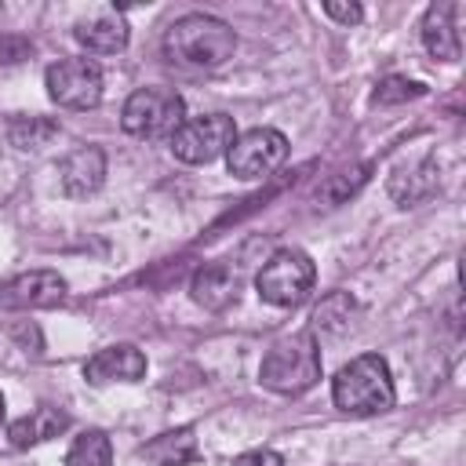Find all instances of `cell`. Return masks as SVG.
Returning <instances> with one entry per match:
<instances>
[{
  "mask_svg": "<svg viewBox=\"0 0 466 466\" xmlns=\"http://www.w3.org/2000/svg\"><path fill=\"white\" fill-rule=\"evenodd\" d=\"M164 58L182 69H218L237 51V33L215 15H182L164 33Z\"/></svg>",
  "mask_w": 466,
  "mask_h": 466,
  "instance_id": "obj_1",
  "label": "cell"
},
{
  "mask_svg": "<svg viewBox=\"0 0 466 466\" xmlns=\"http://www.w3.org/2000/svg\"><path fill=\"white\" fill-rule=\"evenodd\" d=\"M393 397H397L393 375H390L386 357H379V353L353 357L331 379V400L346 415H379V411L393 408Z\"/></svg>",
  "mask_w": 466,
  "mask_h": 466,
  "instance_id": "obj_2",
  "label": "cell"
},
{
  "mask_svg": "<svg viewBox=\"0 0 466 466\" xmlns=\"http://www.w3.org/2000/svg\"><path fill=\"white\" fill-rule=\"evenodd\" d=\"M258 379H262L266 390L284 393V397H295V393H306L309 386H317V379H320L317 335L313 331H295V335L277 339L262 357Z\"/></svg>",
  "mask_w": 466,
  "mask_h": 466,
  "instance_id": "obj_3",
  "label": "cell"
},
{
  "mask_svg": "<svg viewBox=\"0 0 466 466\" xmlns=\"http://www.w3.org/2000/svg\"><path fill=\"white\" fill-rule=\"evenodd\" d=\"M313 280H317L313 258L302 248H280L262 262V269L255 277V288H258L262 302L291 309V306L306 302V295L313 291Z\"/></svg>",
  "mask_w": 466,
  "mask_h": 466,
  "instance_id": "obj_4",
  "label": "cell"
},
{
  "mask_svg": "<svg viewBox=\"0 0 466 466\" xmlns=\"http://www.w3.org/2000/svg\"><path fill=\"white\" fill-rule=\"evenodd\" d=\"M186 120V102L171 87H138L120 109V127L135 138H171Z\"/></svg>",
  "mask_w": 466,
  "mask_h": 466,
  "instance_id": "obj_5",
  "label": "cell"
},
{
  "mask_svg": "<svg viewBox=\"0 0 466 466\" xmlns=\"http://www.w3.org/2000/svg\"><path fill=\"white\" fill-rule=\"evenodd\" d=\"M237 142V124L229 113H208V116H189L182 127L171 135V153L182 164H211L215 157L229 153Z\"/></svg>",
  "mask_w": 466,
  "mask_h": 466,
  "instance_id": "obj_6",
  "label": "cell"
},
{
  "mask_svg": "<svg viewBox=\"0 0 466 466\" xmlns=\"http://www.w3.org/2000/svg\"><path fill=\"white\" fill-rule=\"evenodd\" d=\"M51 102L62 109H95L102 102V69L91 58H58L44 73Z\"/></svg>",
  "mask_w": 466,
  "mask_h": 466,
  "instance_id": "obj_7",
  "label": "cell"
},
{
  "mask_svg": "<svg viewBox=\"0 0 466 466\" xmlns=\"http://www.w3.org/2000/svg\"><path fill=\"white\" fill-rule=\"evenodd\" d=\"M288 160V138L277 127H251L237 135L226 153V167L237 178H266Z\"/></svg>",
  "mask_w": 466,
  "mask_h": 466,
  "instance_id": "obj_8",
  "label": "cell"
},
{
  "mask_svg": "<svg viewBox=\"0 0 466 466\" xmlns=\"http://www.w3.org/2000/svg\"><path fill=\"white\" fill-rule=\"evenodd\" d=\"M73 36L91 55H116L127 47V22L116 7H95L91 15L76 18Z\"/></svg>",
  "mask_w": 466,
  "mask_h": 466,
  "instance_id": "obj_9",
  "label": "cell"
},
{
  "mask_svg": "<svg viewBox=\"0 0 466 466\" xmlns=\"http://www.w3.org/2000/svg\"><path fill=\"white\" fill-rule=\"evenodd\" d=\"M142 375H146V353L138 346H131V342L106 346L95 357H87V364H84V379L95 382V386H106V382H138Z\"/></svg>",
  "mask_w": 466,
  "mask_h": 466,
  "instance_id": "obj_10",
  "label": "cell"
},
{
  "mask_svg": "<svg viewBox=\"0 0 466 466\" xmlns=\"http://www.w3.org/2000/svg\"><path fill=\"white\" fill-rule=\"evenodd\" d=\"M58 178L66 197H87L102 186L106 178V153L98 146H76L73 153L62 157L58 164Z\"/></svg>",
  "mask_w": 466,
  "mask_h": 466,
  "instance_id": "obj_11",
  "label": "cell"
},
{
  "mask_svg": "<svg viewBox=\"0 0 466 466\" xmlns=\"http://www.w3.org/2000/svg\"><path fill=\"white\" fill-rule=\"evenodd\" d=\"M189 291H193V302H200L204 309L218 313V309H226V306H233L240 299V277H237V269L229 262H211V266L193 273Z\"/></svg>",
  "mask_w": 466,
  "mask_h": 466,
  "instance_id": "obj_12",
  "label": "cell"
},
{
  "mask_svg": "<svg viewBox=\"0 0 466 466\" xmlns=\"http://www.w3.org/2000/svg\"><path fill=\"white\" fill-rule=\"evenodd\" d=\"M4 299H7V306H22V309L55 306V302L66 299V280L55 269H33V273L15 277L4 288Z\"/></svg>",
  "mask_w": 466,
  "mask_h": 466,
  "instance_id": "obj_13",
  "label": "cell"
},
{
  "mask_svg": "<svg viewBox=\"0 0 466 466\" xmlns=\"http://www.w3.org/2000/svg\"><path fill=\"white\" fill-rule=\"evenodd\" d=\"M455 4L444 0V4H430L426 15H422V47L441 58V62H455L462 55V44H459V29H455Z\"/></svg>",
  "mask_w": 466,
  "mask_h": 466,
  "instance_id": "obj_14",
  "label": "cell"
},
{
  "mask_svg": "<svg viewBox=\"0 0 466 466\" xmlns=\"http://www.w3.org/2000/svg\"><path fill=\"white\" fill-rule=\"evenodd\" d=\"M66 426H69V415L44 404V408H36V411L15 419V422L7 426V441H11L15 448H33V444H40V441L58 437Z\"/></svg>",
  "mask_w": 466,
  "mask_h": 466,
  "instance_id": "obj_15",
  "label": "cell"
},
{
  "mask_svg": "<svg viewBox=\"0 0 466 466\" xmlns=\"http://www.w3.org/2000/svg\"><path fill=\"white\" fill-rule=\"evenodd\" d=\"M138 455L146 462H153V466H189V462H197L200 448H197L193 430L182 426V430H167V433L153 437L149 444L138 448Z\"/></svg>",
  "mask_w": 466,
  "mask_h": 466,
  "instance_id": "obj_16",
  "label": "cell"
},
{
  "mask_svg": "<svg viewBox=\"0 0 466 466\" xmlns=\"http://www.w3.org/2000/svg\"><path fill=\"white\" fill-rule=\"evenodd\" d=\"M66 466H113V444L102 430H84L69 451H66Z\"/></svg>",
  "mask_w": 466,
  "mask_h": 466,
  "instance_id": "obj_17",
  "label": "cell"
},
{
  "mask_svg": "<svg viewBox=\"0 0 466 466\" xmlns=\"http://www.w3.org/2000/svg\"><path fill=\"white\" fill-rule=\"evenodd\" d=\"M419 95H426V87H422L419 80H408V76H386V80L375 87L371 102H375V106H393V102H408V98H419Z\"/></svg>",
  "mask_w": 466,
  "mask_h": 466,
  "instance_id": "obj_18",
  "label": "cell"
},
{
  "mask_svg": "<svg viewBox=\"0 0 466 466\" xmlns=\"http://www.w3.org/2000/svg\"><path fill=\"white\" fill-rule=\"evenodd\" d=\"M364 171H368V167H357V171H353V178H346V171L331 175V178L324 182L320 197H324L328 204H342V200H346V197H350V193H353V189H357V186L364 182Z\"/></svg>",
  "mask_w": 466,
  "mask_h": 466,
  "instance_id": "obj_19",
  "label": "cell"
},
{
  "mask_svg": "<svg viewBox=\"0 0 466 466\" xmlns=\"http://www.w3.org/2000/svg\"><path fill=\"white\" fill-rule=\"evenodd\" d=\"M324 15L335 18V22H342V25H357L364 18V7L360 4H335V0H328L324 4Z\"/></svg>",
  "mask_w": 466,
  "mask_h": 466,
  "instance_id": "obj_20",
  "label": "cell"
},
{
  "mask_svg": "<svg viewBox=\"0 0 466 466\" xmlns=\"http://www.w3.org/2000/svg\"><path fill=\"white\" fill-rule=\"evenodd\" d=\"M233 466H284V459L269 448H255V451H244L233 459Z\"/></svg>",
  "mask_w": 466,
  "mask_h": 466,
  "instance_id": "obj_21",
  "label": "cell"
},
{
  "mask_svg": "<svg viewBox=\"0 0 466 466\" xmlns=\"http://www.w3.org/2000/svg\"><path fill=\"white\" fill-rule=\"evenodd\" d=\"M25 51H29L25 40H18V36H0V62H18Z\"/></svg>",
  "mask_w": 466,
  "mask_h": 466,
  "instance_id": "obj_22",
  "label": "cell"
},
{
  "mask_svg": "<svg viewBox=\"0 0 466 466\" xmlns=\"http://www.w3.org/2000/svg\"><path fill=\"white\" fill-rule=\"evenodd\" d=\"M4 415H7V408H4V393H0V426H4Z\"/></svg>",
  "mask_w": 466,
  "mask_h": 466,
  "instance_id": "obj_23",
  "label": "cell"
}]
</instances>
